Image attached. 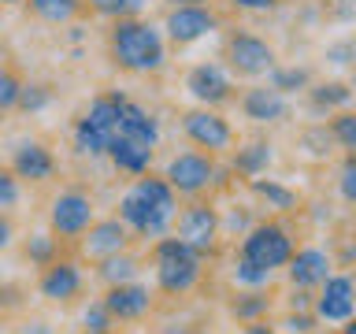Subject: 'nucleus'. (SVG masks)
I'll return each instance as SVG.
<instances>
[{"label": "nucleus", "mask_w": 356, "mask_h": 334, "mask_svg": "<svg viewBox=\"0 0 356 334\" xmlns=\"http://www.w3.org/2000/svg\"><path fill=\"white\" fill-rule=\"evenodd\" d=\"M119 219L130 227V234H138V238H163L167 230H171V216H163V212L149 208L145 200L134 193V189H127V193L119 197Z\"/></svg>", "instance_id": "12"}, {"label": "nucleus", "mask_w": 356, "mask_h": 334, "mask_svg": "<svg viewBox=\"0 0 356 334\" xmlns=\"http://www.w3.org/2000/svg\"><path fill=\"white\" fill-rule=\"evenodd\" d=\"M341 197L349 200V205H356V152L345 160V167H341Z\"/></svg>", "instance_id": "39"}, {"label": "nucleus", "mask_w": 356, "mask_h": 334, "mask_svg": "<svg viewBox=\"0 0 356 334\" xmlns=\"http://www.w3.org/2000/svg\"><path fill=\"white\" fill-rule=\"evenodd\" d=\"M11 241H15V227H11V219L0 212V253H8Z\"/></svg>", "instance_id": "41"}, {"label": "nucleus", "mask_w": 356, "mask_h": 334, "mask_svg": "<svg viewBox=\"0 0 356 334\" xmlns=\"http://www.w3.org/2000/svg\"><path fill=\"white\" fill-rule=\"evenodd\" d=\"M19 4H26V0H0V8H19Z\"/></svg>", "instance_id": "47"}, {"label": "nucleus", "mask_w": 356, "mask_h": 334, "mask_svg": "<svg viewBox=\"0 0 356 334\" xmlns=\"http://www.w3.org/2000/svg\"><path fill=\"white\" fill-rule=\"evenodd\" d=\"M0 127H4V111H0Z\"/></svg>", "instance_id": "51"}, {"label": "nucleus", "mask_w": 356, "mask_h": 334, "mask_svg": "<svg viewBox=\"0 0 356 334\" xmlns=\"http://www.w3.org/2000/svg\"><path fill=\"white\" fill-rule=\"evenodd\" d=\"M152 260H156V286H160V294L167 297H182L189 294L197 283H200V256L197 249H189L186 241H178V238H156L152 245Z\"/></svg>", "instance_id": "2"}, {"label": "nucleus", "mask_w": 356, "mask_h": 334, "mask_svg": "<svg viewBox=\"0 0 356 334\" xmlns=\"http://www.w3.org/2000/svg\"><path fill=\"white\" fill-rule=\"evenodd\" d=\"M353 100V89L345 82H323L312 89V104L316 108H338V104H349Z\"/></svg>", "instance_id": "33"}, {"label": "nucleus", "mask_w": 356, "mask_h": 334, "mask_svg": "<svg viewBox=\"0 0 356 334\" xmlns=\"http://www.w3.org/2000/svg\"><path fill=\"white\" fill-rule=\"evenodd\" d=\"M19 200H22V182L15 178L11 167H0V212L19 208Z\"/></svg>", "instance_id": "36"}, {"label": "nucleus", "mask_w": 356, "mask_h": 334, "mask_svg": "<svg viewBox=\"0 0 356 334\" xmlns=\"http://www.w3.org/2000/svg\"><path fill=\"white\" fill-rule=\"evenodd\" d=\"M171 8H186V4H208V0H167Z\"/></svg>", "instance_id": "46"}, {"label": "nucleus", "mask_w": 356, "mask_h": 334, "mask_svg": "<svg viewBox=\"0 0 356 334\" xmlns=\"http://www.w3.org/2000/svg\"><path fill=\"white\" fill-rule=\"evenodd\" d=\"M82 323H86V331H108L111 327V312L104 308V301H89L86 312H82Z\"/></svg>", "instance_id": "38"}, {"label": "nucleus", "mask_w": 356, "mask_h": 334, "mask_svg": "<svg viewBox=\"0 0 356 334\" xmlns=\"http://www.w3.org/2000/svg\"><path fill=\"white\" fill-rule=\"evenodd\" d=\"M11 171H15L19 182H49L56 175V156L44 141L30 138V141H19L15 152H11Z\"/></svg>", "instance_id": "14"}, {"label": "nucleus", "mask_w": 356, "mask_h": 334, "mask_svg": "<svg viewBox=\"0 0 356 334\" xmlns=\"http://www.w3.org/2000/svg\"><path fill=\"white\" fill-rule=\"evenodd\" d=\"M341 334H356V319H345V331Z\"/></svg>", "instance_id": "48"}, {"label": "nucleus", "mask_w": 356, "mask_h": 334, "mask_svg": "<svg viewBox=\"0 0 356 334\" xmlns=\"http://www.w3.org/2000/svg\"><path fill=\"white\" fill-rule=\"evenodd\" d=\"M327 60L334 67H345L356 60V41H341V45H327Z\"/></svg>", "instance_id": "40"}, {"label": "nucleus", "mask_w": 356, "mask_h": 334, "mask_svg": "<svg viewBox=\"0 0 356 334\" xmlns=\"http://www.w3.org/2000/svg\"><path fill=\"white\" fill-rule=\"evenodd\" d=\"M108 145H111V134L97 130L93 122H86V119L74 122V152H78V156L100 160V156H108Z\"/></svg>", "instance_id": "26"}, {"label": "nucleus", "mask_w": 356, "mask_h": 334, "mask_svg": "<svg viewBox=\"0 0 356 334\" xmlns=\"http://www.w3.org/2000/svg\"><path fill=\"white\" fill-rule=\"evenodd\" d=\"M252 193L256 197H264L271 208H278V212H289V208H297V193L293 189H286L282 182H275V178H252Z\"/></svg>", "instance_id": "27"}, {"label": "nucleus", "mask_w": 356, "mask_h": 334, "mask_svg": "<svg viewBox=\"0 0 356 334\" xmlns=\"http://www.w3.org/2000/svg\"><path fill=\"white\" fill-rule=\"evenodd\" d=\"M230 4L238 11H271L278 0H230Z\"/></svg>", "instance_id": "42"}, {"label": "nucleus", "mask_w": 356, "mask_h": 334, "mask_svg": "<svg viewBox=\"0 0 356 334\" xmlns=\"http://www.w3.org/2000/svg\"><path fill=\"white\" fill-rule=\"evenodd\" d=\"M30 4V15H38L41 22H49V26H67V22H74L82 15L86 0H26Z\"/></svg>", "instance_id": "23"}, {"label": "nucleus", "mask_w": 356, "mask_h": 334, "mask_svg": "<svg viewBox=\"0 0 356 334\" xmlns=\"http://www.w3.org/2000/svg\"><path fill=\"white\" fill-rule=\"evenodd\" d=\"M145 4L149 0H86V8L93 11V15H100V19H134V15H141L145 11Z\"/></svg>", "instance_id": "29"}, {"label": "nucleus", "mask_w": 356, "mask_h": 334, "mask_svg": "<svg viewBox=\"0 0 356 334\" xmlns=\"http://www.w3.org/2000/svg\"><path fill=\"white\" fill-rule=\"evenodd\" d=\"M22 334H49V327H44V323H26V331Z\"/></svg>", "instance_id": "45"}, {"label": "nucleus", "mask_w": 356, "mask_h": 334, "mask_svg": "<svg viewBox=\"0 0 356 334\" xmlns=\"http://www.w3.org/2000/svg\"><path fill=\"white\" fill-rule=\"evenodd\" d=\"M130 245V227L115 219H93V227L82 234V253L89 260H104V256H115Z\"/></svg>", "instance_id": "16"}, {"label": "nucleus", "mask_w": 356, "mask_h": 334, "mask_svg": "<svg viewBox=\"0 0 356 334\" xmlns=\"http://www.w3.org/2000/svg\"><path fill=\"white\" fill-rule=\"evenodd\" d=\"M167 186L175 189V193H182V197H197V193H204L208 186H216L219 182V171H216V160H211L208 152H178L167 160Z\"/></svg>", "instance_id": "4"}, {"label": "nucleus", "mask_w": 356, "mask_h": 334, "mask_svg": "<svg viewBox=\"0 0 356 334\" xmlns=\"http://www.w3.org/2000/svg\"><path fill=\"white\" fill-rule=\"evenodd\" d=\"M230 278L238 286H245V289H264V286H271V278H275V271L271 267H260V264H252V260H241L234 264V271H230Z\"/></svg>", "instance_id": "30"}, {"label": "nucleus", "mask_w": 356, "mask_h": 334, "mask_svg": "<svg viewBox=\"0 0 356 334\" xmlns=\"http://www.w3.org/2000/svg\"><path fill=\"white\" fill-rule=\"evenodd\" d=\"M334 4H356V0H334Z\"/></svg>", "instance_id": "49"}, {"label": "nucleus", "mask_w": 356, "mask_h": 334, "mask_svg": "<svg viewBox=\"0 0 356 334\" xmlns=\"http://www.w3.org/2000/svg\"><path fill=\"white\" fill-rule=\"evenodd\" d=\"M219 26V15L211 11V4H186V8H171L163 19V30L175 45H197L200 38H208Z\"/></svg>", "instance_id": "9"}, {"label": "nucleus", "mask_w": 356, "mask_h": 334, "mask_svg": "<svg viewBox=\"0 0 356 334\" xmlns=\"http://www.w3.org/2000/svg\"><path fill=\"white\" fill-rule=\"evenodd\" d=\"M26 260L33 267H49L52 260H60V238H56V234H44V230L30 234L26 238Z\"/></svg>", "instance_id": "28"}, {"label": "nucleus", "mask_w": 356, "mask_h": 334, "mask_svg": "<svg viewBox=\"0 0 356 334\" xmlns=\"http://www.w3.org/2000/svg\"><path fill=\"white\" fill-rule=\"evenodd\" d=\"M134 193H138L149 208H156V212H163V216H171L175 219V208H178V193L171 186H167V178H156V175H138V182L130 186Z\"/></svg>", "instance_id": "21"}, {"label": "nucleus", "mask_w": 356, "mask_h": 334, "mask_svg": "<svg viewBox=\"0 0 356 334\" xmlns=\"http://www.w3.org/2000/svg\"><path fill=\"white\" fill-rule=\"evenodd\" d=\"M219 212L211 205H189L175 216V238L186 241L189 249H197L200 256H211L216 253V238H219Z\"/></svg>", "instance_id": "6"}, {"label": "nucleus", "mask_w": 356, "mask_h": 334, "mask_svg": "<svg viewBox=\"0 0 356 334\" xmlns=\"http://www.w3.org/2000/svg\"><path fill=\"white\" fill-rule=\"evenodd\" d=\"M286 327L293 331V334H305V331H312V316H305V312H300V316H289Z\"/></svg>", "instance_id": "43"}, {"label": "nucleus", "mask_w": 356, "mask_h": 334, "mask_svg": "<svg viewBox=\"0 0 356 334\" xmlns=\"http://www.w3.org/2000/svg\"><path fill=\"white\" fill-rule=\"evenodd\" d=\"M97 219V208H93V197L82 193V189H60L49 205V227L60 241H74L93 227Z\"/></svg>", "instance_id": "3"}, {"label": "nucleus", "mask_w": 356, "mask_h": 334, "mask_svg": "<svg viewBox=\"0 0 356 334\" xmlns=\"http://www.w3.org/2000/svg\"><path fill=\"white\" fill-rule=\"evenodd\" d=\"M82 286H86V275L74 260H52L49 267H41V278H38L41 297L52 301V305H71L82 294Z\"/></svg>", "instance_id": "11"}, {"label": "nucleus", "mask_w": 356, "mask_h": 334, "mask_svg": "<svg viewBox=\"0 0 356 334\" xmlns=\"http://www.w3.org/2000/svg\"><path fill=\"white\" fill-rule=\"evenodd\" d=\"M182 134H186V141H193L197 149L208 152V156L227 152L234 145V127L219 116L216 108H204V104L189 108L182 116Z\"/></svg>", "instance_id": "5"}, {"label": "nucleus", "mask_w": 356, "mask_h": 334, "mask_svg": "<svg viewBox=\"0 0 356 334\" xmlns=\"http://www.w3.org/2000/svg\"><path fill=\"white\" fill-rule=\"evenodd\" d=\"M330 138L338 145H345L349 152H356V111H341V116H334Z\"/></svg>", "instance_id": "35"}, {"label": "nucleus", "mask_w": 356, "mask_h": 334, "mask_svg": "<svg viewBox=\"0 0 356 334\" xmlns=\"http://www.w3.org/2000/svg\"><path fill=\"white\" fill-rule=\"evenodd\" d=\"M186 89H189V97H193L197 104H204V108H219V104H227V100L234 97V82H230V74L222 71L219 63L189 67Z\"/></svg>", "instance_id": "10"}, {"label": "nucleus", "mask_w": 356, "mask_h": 334, "mask_svg": "<svg viewBox=\"0 0 356 334\" xmlns=\"http://www.w3.org/2000/svg\"><path fill=\"white\" fill-rule=\"evenodd\" d=\"M241 334H275V327H267L264 319H256V323H245Z\"/></svg>", "instance_id": "44"}, {"label": "nucleus", "mask_w": 356, "mask_h": 334, "mask_svg": "<svg viewBox=\"0 0 356 334\" xmlns=\"http://www.w3.org/2000/svg\"><path fill=\"white\" fill-rule=\"evenodd\" d=\"M227 63L241 78H260L275 67V49L264 38H256V33L234 30L227 38Z\"/></svg>", "instance_id": "8"}, {"label": "nucleus", "mask_w": 356, "mask_h": 334, "mask_svg": "<svg viewBox=\"0 0 356 334\" xmlns=\"http://www.w3.org/2000/svg\"><path fill=\"white\" fill-rule=\"evenodd\" d=\"M122 104H127V97H122V93H100V97L89 100V108H86L82 119L115 138V134H119V119H122Z\"/></svg>", "instance_id": "22"}, {"label": "nucleus", "mask_w": 356, "mask_h": 334, "mask_svg": "<svg viewBox=\"0 0 356 334\" xmlns=\"http://www.w3.org/2000/svg\"><path fill=\"white\" fill-rule=\"evenodd\" d=\"M100 301H104V308L111 312V319H122V323H134V319H141L152 312V289L141 286L138 278H134V283H122V286H108V294Z\"/></svg>", "instance_id": "15"}, {"label": "nucleus", "mask_w": 356, "mask_h": 334, "mask_svg": "<svg viewBox=\"0 0 356 334\" xmlns=\"http://www.w3.org/2000/svg\"><path fill=\"white\" fill-rule=\"evenodd\" d=\"M267 167H271V145L267 141H249L234 152V171H241L249 178H260Z\"/></svg>", "instance_id": "25"}, {"label": "nucleus", "mask_w": 356, "mask_h": 334, "mask_svg": "<svg viewBox=\"0 0 356 334\" xmlns=\"http://www.w3.org/2000/svg\"><path fill=\"white\" fill-rule=\"evenodd\" d=\"M356 312V278L353 275H330L323 283V294L316 297V316L327 323H345Z\"/></svg>", "instance_id": "13"}, {"label": "nucleus", "mask_w": 356, "mask_h": 334, "mask_svg": "<svg viewBox=\"0 0 356 334\" xmlns=\"http://www.w3.org/2000/svg\"><path fill=\"white\" fill-rule=\"evenodd\" d=\"M19 89H22V78L15 71H8V67H0V111H8L19 104Z\"/></svg>", "instance_id": "37"}, {"label": "nucleus", "mask_w": 356, "mask_h": 334, "mask_svg": "<svg viewBox=\"0 0 356 334\" xmlns=\"http://www.w3.org/2000/svg\"><path fill=\"white\" fill-rule=\"evenodd\" d=\"M86 334H111V331H86Z\"/></svg>", "instance_id": "50"}, {"label": "nucleus", "mask_w": 356, "mask_h": 334, "mask_svg": "<svg viewBox=\"0 0 356 334\" xmlns=\"http://www.w3.org/2000/svg\"><path fill=\"white\" fill-rule=\"evenodd\" d=\"M52 86H44V82H22L19 89V111H26V116H38V111H44L52 104Z\"/></svg>", "instance_id": "31"}, {"label": "nucleus", "mask_w": 356, "mask_h": 334, "mask_svg": "<svg viewBox=\"0 0 356 334\" xmlns=\"http://www.w3.org/2000/svg\"><path fill=\"white\" fill-rule=\"evenodd\" d=\"M0 60H4V49H0Z\"/></svg>", "instance_id": "52"}, {"label": "nucleus", "mask_w": 356, "mask_h": 334, "mask_svg": "<svg viewBox=\"0 0 356 334\" xmlns=\"http://www.w3.org/2000/svg\"><path fill=\"white\" fill-rule=\"evenodd\" d=\"M241 256L275 271V267H286V260L293 256V241H289V234L278 227V223H260V227H252L245 234Z\"/></svg>", "instance_id": "7"}, {"label": "nucleus", "mask_w": 356, "mask_h": 334, "mask_svg": "<svg viewBox=\"0 0 356 334\" xmlns=\"http://www.w3.org/2000/svg\"><path fill=\"white\" fill-rule=\"evenodd\" d=\"M241 111H245L252 122H282V119L289 116V104H286V97L278 93V89L256 86V89H245Z\"/></svg>", "instance_id": "18"}, {"label": "nucleus", "mask_w": 356, "mask_h": 334, "mask_svg": "<svg viewBox=\"0 0 356 334\" xmlns=\"http://www.w3.org/2000/svg\"><path fill=\"white\" fill-rule=\"evenodd\" d=\"M267 308H271V297H264L260 289H249V294H241L238 301L230 305V312L238 316L241 323H256L267 316Z\"/></svg>", "instance_id": "32"}, {"label": "nucleus", "mask_w": 356, "mask_h": 334, "mask_svg": "<svg viewBox=\"0 0 356 334\" xmlns=\"http://www.w3.org/2000/svg\"><path fill=\"white\" fill-rule=\"evenodd\" d=\"M119 134L122 138H134V141H141V145H160V119L152 116L149 108H141V104H134V100H127L122 104V119H119Z\"/></svg>", "instance_id": "20"}, {"label": "nucleus", "mask_w": 356, "mask_h": 334, "mask_svg": "<svg viewBox=\"0 0 356 334\" xmlns=\"http://www.w3.org/2000/svg\"><path fill=\"white\" fill-rule=\"evenodd\" d=\"M152 145H141V141H134V138H122V134H115L108 145V160L119 167V171H127V175H145L152 167Z\"/></svg>", "instance_id": "19"}, {"label": "nucleus", "mask_w": 356, "mask_h": 334, "mask_svg": "<svg viewBox=\"0 0 356 334\" xmlns=\"http://www.w3.org/2000/svg\"><path fill=\"white\" fill-rule=\"evenodd\" d=\"M97 275H100V283H104V286L134 283V278H138V256H130L127 249L115 253V256H104L100 267H97Z\"/></svg>", "instance_id": "24"}, {"label": "nucleus", "mask_w": 356, "mask_h": 334, "mask_svg": "<svg viewBox=\"0 0 356 334\" xmlns=\"http://www.w3.org/2000/svg\"><path fill=\"white\" fill-rule=\"evenodd\" d=\"M289 267V283L297 289H308V286H323L330 278V256L319 253V249H300L286 260Z\"/></svg>", "instance_id": "17"}, {"label": "nucleus", "mask_w": 356, "mask_h": 334, "mask_svg": "<svg viewBox=\"0 0 356 334\" xmlns=\"http://www.w3.org/2000/svg\"><path fill=\"white\" fill-rule=\"evenodd\" d=\"M108 56L119 71L127 74H156L167 63L163 33L152 26L149 19H115L108 30Z\"/></svg>", "instance_id": "1"}, {"label": "nucleus", "mask_w": 356, "mask_h": 334, "mask_svg": "<svg viewBox=\"0 0 356 334\" xmlns=\"http://www.w3.org/2000/svg\"><path fill=\"white\" fill-rule=\"evenodd\" d=\"M267 74H271V89H278V93H293V89L308 86V71H300V67H286V71L271 67Z\"/></svg>", "instance_id": "34"}]
</instances>
